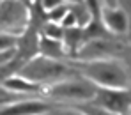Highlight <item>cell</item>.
I'll return each mask as SVG.
<instances>
[{
  "label": "cell",
  "instance_id": "6da1fadb",
  "mask_svg": "<svg viewBox=\"0 0 131 115\" xmlns=\"http://www.w3.org/2000/svg\"><path fill=\"white\" fill-rule=\"evenodd\" d=\"M73 69L97 87H105V89H128L129 87V76H128L126 67L121 62L112 60V59L85 60Z\"/></svg>",
  "mask_w": 131,
  "mask_h": 115
},
{
  "label": "cell",
  "instance_id": "7a4b0ae2",
  "mask_svg": "<svg viewBox=\"0 0 131 115\" xmlns=\"http://www.w3.org/2000/svg\"><path fill=\"white\" fill-rule=\"evenodd\" d=\"M78 74L71 66H67L64 62L57 60V59H48L44 55L30 59L27 64H23L18 69V76H21L28 82L39 83V85H51L55 82H60L66 78H71Z\"/></svg>",
  "mask_w": 131,
  "mask_h": 115
},
{
  "label": "cell",
  "instance_id": "3957f363",
  "mask_svg": "<svg viewBox=\"0 0 131 115\" xmlns=\"http://www.w3.org/2000/svg\"><path fill=\"white\" fill-rule=\"evenodd\" d=\"M97 90V85L89 82L87 78L74 74L71 78H66L60 82H55L48 87H43V92L46 97L57 99V101H90Z\"/></svg>",
  "mask_w": 131,
  "mask_h": 115
},
{
  "label": "cell",
  "instance_id": "277c9868",
  "mask_svg": "<svg viewBox=\"0 0 131 115\" xmlns=\"http://www.w3.org/2000/svg\"><path fill=\"white\" fill-rule=\"evenodd\" d=\"M115 115H128L131 106V90L128 89H105L97 87L94 97L89 101Z\"/></svg>",
  "mask_w": 131,
  "mask_h": 115
},
{
  "label": "cell",
  "instance_id": "5b68a950",
  "mask_svg": "<svg viewBox=\"0 0 131 115\" xmlns=\"http://www.w3.org/2000/svg\"><path fill=\"white\" fill-rule=\"evenodd\" d=\"M119 50L121 46L115 41L112 43L110 39H89V41H83L74 59H80V60L106 59V57H113Z\"/></svg>",
  "mask_w": 131,
  "mask_h": 115
},
{
  "label": "cell",
  "instance_id": "8992f818",
  "mask_svg": "<svg viewBox=\"0 0 131 115\" xmlns=\"http://www.w3.org/2000/svg\"><path fill=\"white\" fill-rule=\"evenodd\" d=\"M53 108V105L46 101H36V99H27V101H16L0 106V115H44Z\"/></svg>",
  "mask_w": 131,
  "mask_h": 115
},
{
  "label": "cell",
  "instance_id": "52a82bcc",
  "mask_svg": "<svg viewBox=\"0 0 131 115\" xmlns=\"http://www.w3.org/2000/svg\"><path fill=\"white\" fill-rule=\"evenodd\" d=\"M99 20L103 23V27L108 30L112 36H124L128 34V16L121 7H105L101 9V16Z\"/></svg>",
  "mask_w": 131,
  "mask_h": 115
},
{
  "label": "cell",
  "instance_id": "ba28073f",
  "mask_svg": "<svg viewBox=\"0 0 131 115\" xmlns=\"http://www.w3.org/2000/svg\"><path fill=\"white\" fill-rule=\"evenodd\" d=\"M2 87H5L7 90H13L16 94H41L43 92V85L28 82L21 76H7L5 80H2Z\"/></svg>",
  "mask_w": 131,
  "mask_h": 115
},
{
  "label": "cell",
  "instance_id": "9c48e42d",
  "mask_svg": "<svg viewBox=\"0 0 131 115\" xmlns=\"http://www.w3.org/2000/svg\"><path fill=\"white\" fill-rule=\"evenodd\" d=\"M62 44H64L66 55L69 57H76L80 46L83 44V34H82V28L80 27H69L64 28V37H62Z\"/></svg>",
  "mask_w": 131,
  "mask_h": 115
},
{
  "label": "cell",
  "instance_id": "30bf717a",
  "mask_svg": "<svg viewBox=\"0 0 131 115\" xmlns=\"http://www.w3.org/2000/svg\"><path fill=\"white\" fill-rule=\"evenodd\" d=\"M39 51L41 55L48 57V59H64L66 57V50H64V44L62 41H55V39H48V37H41L39 39Z\"/></svg>",
  "mask_w": 131,
  "mask_h": 115
},
{
  "label": "cell",
  "instance_id": "8fae6325",
  "mask_svg": "<svg viewBox=\"0 0 131 115\" xmlns=\"http://www.w3.org/2000/svg\"><path fill=\"white\" fill-rule=\"evenodd\" d=\"M69 11L73 13V16L76 20V27H80V28H83L92 20V14L89 13V9L85 7L83 2H80V4H69Z\"/></svg>",
  "mask_w": 131,
  "mask_h": 115
},
{
  "label": "cell",
  "instance_id": "7c38bea8",
  "mask_svg": "<svg viewBox=\"0 0 131 115\" xmlns=\"http://www.w3.org/2000/svg\"><path fill=\"white\" fill-rule=\"evenodd\" d=\"M43 36H44V37H48V39L62 41V37H64V28H62L59 23L48 21V23L43 27Z\"/></svg>",
  "mask_w": 131,
  "mask_h": 115
},
{
  "label": "cell",
  "instance_id": "4fadbf2b",
  "mask_svg": "<svg viewBox=\"0 0 131 115\" xmlns=\"http://www.w3.org/2000/svg\"><path fill=\"white\" fill-rule=\"evenodd\" d=\"M67 11H69V5H67V4H60V5H57V7L46 11V16H48L50 21L60 23V21H62V18L67 14Z\"/></svg>",
  "mask_w": 131,
  "mask_h": 115
},
{
  "label": "cell",
  "instance_id": "5bb4252c",
  "mask_svg": "<svg viewBox=\"0 0 131 115\" xmlns=\"http://www.w3.org/2000/svg\"><path fill=\"white\" fill-rule=\"evenodd\" d=\"M73 108H76L83 115H115V113H110L106 110H103V108H99V106H96V105H92V103H89V101L85 105H78V106H73Z\"/></svg>",
  "mask_w": 131,
  "mask_h": 115
},
{
  "label": "cell",
  "instance_id": "9a60e30c",
  "mask_svg": "<svg viewBox=\"0 0 131 115\" xmlns=\"http://www.w3.org/2000/svg\"><path fill=\"white\" fill-rule=\"evenodd\" d=\"M23 94H16V92L13 90H7L5 87H2L0 85V106H4V105H9V103H16V101H21Z\"/></svg>",
  "mask_w": 131,
  "mask_h": 115
},
{
  "label": "cell",
  "instance_id": "2e32d148",
  "mask_svg": "<svg viewBox=\"0 0 131 115\" xmlns=\"http://www.w3.org/2000/svg\"><path fill=\"white\" fill-rule=\"evenodd\" d=\"M83 4L89 9V13L92 14V20H99L101 9H103V0H83Z\"/></svg>",
  "mask_w": 131,
  "mask_h": 115
},
{
  "label": "cell",
  "instance_id": "e0dca14e",
  "mask_svg": "<svg viewBox=\"0 0 131 115\" xmlns=\"http://www.w3.org/2000/svg\"><path fill=\"white\" fill-rule=\"evenodd\" d=\"M16 43H18V37H16V36L0 32V51H4V50H11V48H16Z\"/></svg>",
  "mask_w": 131,
  "mask_h": 115
},
{
  "label": "cell",
  "instance_id": "ac0fdd59",
  "mask_svg": "<svg viewBox=\"0 0 131 115\" xmlns=\"http://www.w3.org/2000/svg\"><path fill=\"white\" fill-rule=\"evenodd\" d=\"M117 7H121L126 13V16H128V25H129L128 36L131 37V0H117Z\"/></svg>",
  "mask_w": 131,
  "mask_h": 115
},
{
  "label": "cell",
  "instance_id": "d6986e66",
  "mask_svg": "<svg viewBox=\"0 0 131 115\" xmlns=\"http://www.w3.org/2000/svg\"><path fill=\"white\" fill-rule=\"evenodd\" d=\"M44 115H83L82 112H78L76 108H51L50 112H46Z\"/></svg>",
  "mask_w": 131,
  "mask_h": 115
},
{
  "label": "cell",
  "instance_id": "ffe728a7",
  "mask_svg": "<svg viewBox=\"0 0 131 115\" xmlns=\"http://www.w3.org/2000/svg\"><path fill=\"white\" fill-rule=\"evenodd\" d=\"M14 57H16V48H11V50H4V51H0V67H2L4 64L11 62Z\"/></svg>",
  "mask_w": 131,
  "mask_h": 115
},
{
  "label": "cell",
  "instance_id": "44dd1931",
  "mask_svg": "<svg viewBox=\"0 0 131 115\" xmlns=\"http://www.w3.org/2000/svg\"><path fill=\"white\" fill-rule=\"evenodd\" d=\"M62 28H69V27H76V20H74V16H73V13L71 11H67V14H66L64 18H62V21L59 23Z\"/></svg>",
  "mask_w": 131,
  "mask_h": 115
},
{
  "label": "cell",
  "instance_id": "7402d4cb",
  "mask_svg": "<svg viewBox=\"0 0 131 115\" xmlns=\"http://www.w3.org/2000/svg\"><path fill=\"white\" fill-rule=\"evenodd\" d=\"M60 4H64V2L62 0H41V5H43L44 11H50V9H53V7L60 5Z\"/></svg>",
  "mask_w": 131,
  "mask_h": 115
},
{
  "label": "cell",
  "instance_id": "603a6c76",
  "mask_svg": "<svg viewBox=\"0 0 131 115\" xmlns=\"http://www.w3.org/2000/svg\"><path fill=\"white\" fill-rule=\"evenodd\" d=\"M105 7H117V0H103Z\"/></svg>",
  "mask_w": 131,
  "mask_h": 115
},
{
  "label": "cell",
  "instance_id": "cb8c5ba5",
  "mask_svg": "<svg viewBox=\"0 0 131 115\" xmlns=\"http://www.w3.org/2000/svg\"><path fill=\"white\" fill-rule=\"evenodd\" d=\"M62 2L69 5V4H80V2H83V0H62Z\"/></svg>",
  "mask_w": 131,
  "mask_h": 115
},
{
  "label": "cell",
  "instance_id": "d4e9b609",
  "mask_svg": "<svg viewBox=\"0 0 131 115\" xmlns=\"http://www.w3.org/2000/svg\"><path fill=\"white\" fill-rule=\"evenodd\" d=\"M128 115H131V106H129V113H128Z\"/></svg>",
  "mask_w": 131,
  "mask_h": 115
}]
</instances>
